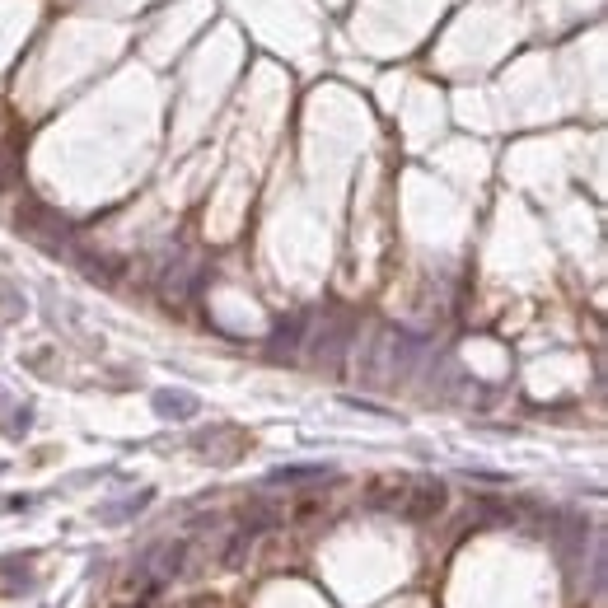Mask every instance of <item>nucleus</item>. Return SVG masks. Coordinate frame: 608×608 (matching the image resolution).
I'll list each match as a JSON object with an SVG mask.
<instances>
[{"mask_svg": "<svg viewBox=\"0 0 608 608\" xmlns=\"http://www.w3.org/2000/svg\"><path fill=\"white\" fill-rule=\"evenodd\" d=\"M445 501H449V492H445V482H435V478H426V482H407V496H403V520H412V524H426V520H435L440 510H445Z\"/></svg>", "mask_w": 608, "mask_h": 608, "instance_id": "obj_1", "label": "nucleus"}, {"mask_svg": "<svg viewBox=\"0 0 608 608\" xmlns=\"http://www.w3.org/2000/svg\"><path fill=\"white\" fill-rule=\"evenodd\" d=\"M145 566L155 571V585L174 580L183 566H188V543H160V548L145 552Z\"/></svg>", "mask_w": 608, "mask_h": 608, "instance_id": "obj_2", "label": "nucleus"}, {"mask_svg": "<svg viewBox=\"0 0 608 608\" xmlns=\"http://www.w3.org/2000/svg\"><path fill=\"white\" fill-rule=\"evenodd\" d=\"M403 496H407V478H379L365 487V506H375V510H398L403 506Z\"/></svg>", "mask_w": 608, "mask_h": 608, "instance_id": "obj_3", "label": "nucleus"}, {"mask_svg": "<svg viewBox=\"0 0 608 608\" xmlns=\"http://www.w3.org/2000/svg\"><path fill=\"white\" fill-rule=\"evenodd\" d=\"M33 585V571L24 557H0V594H24Z\"/></svg>", "mask_w": 608, "mask_h": 608, "instance_id": "obj_4", "label": "nucleus"}, {"mask_svg": "<svg viewBox=\"0 0 608 608\" xmlns=\"http://www.w3.org/2000/svg\"><path fill=\"white\" fill-rule=\"evenodd\" d=\"M155 407H160V417H174V421L197 417V398H192V393H160Z\"/></svg>", "mask_w": 608, "mask_h": 608, "instance_id": "obj_5", "label": "nucleus"}, {"mask_svg": "<svg viewBox=\"0 0 608 608\" xmlns=\"http://www.w3.org/2000/svg\"><path fill=\"white\" fill-rule=\"evenodd\" d=\"M314 478H328L323 468H276L272 482L276 487H295V482H314Z\"/></svg>", "mask_w": 608, "mask_h": 608, "instance_id": "obj_6", "label": "nucleus"}, {"mask_svg": "<svg viewBox=\"0 0 608 608\" xmlns=\"http://www.w3.org/2000/svg\"><path fill=\"white\" fill-rule=\"evenodd\" d=\"M295 520H319L323 515V501H314V496H304V501H295V510H290Z\"/></svg>", "mask_w": 608, "mask_h": 608, "instance_id": "obj_7", "label": "nucleus"}]
</instances>
